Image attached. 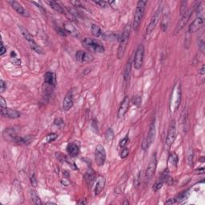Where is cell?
<instances>
[{
	"mask_svg": "<svg viewBox=\"0 0 205 205\" xmlns=\"http://www.w3.org/2000/svg\"><path fill=\"white\" fill-rule=\"evenodd\" d=\"M78 203H84V204H85V203H86V201H84V200H83V201L78 202Z\"/></svg>",
	"mask_w": 205,
	"mask_h": 205,
	"instance_id": "54",
	"label": "cell"
},
{
	"mask_svg": "<svg viewBox=\"0 0 205 205\" xmlns=\"http://www.w3.org/2000/svg\"><path fill=\"white\" fill-rule=\"evenodd\" d=\"M91 32L94 37H103L104 36V32L103 30L100 29V27L99 26H97L96 24H92L91 27Z\"/></svg>",
	"mask_w": 205,
	"mask_h": 205,
	"instance_id": "25",
	"label": "cell"
},
{
	"mask_svg": "<svg viewBox=\"0 0 205 205\" xmlns=\"http://www.w3.org/2000/svg\"><path fill=\"white\" fill-rule=\"evenodd\" d=\"M30 183H31V185L33 186L34 187H35L37 186V180H36L35 176L34 174L30 175Z\"/></svg>",
	"mask_w": 205,
	"mask_h": 205,
	"instance_id": "41",
	"label": "cell"
},
{
	"mask_svg": "<svg viewBox=\"0 0 205 205\" xmlns=\"http://www.w3.org/2000/svg\"><path fill=\"white\" fill-rule=\"evenodd\" d=\"M178 155L175 152H173L169 155V158H168V166L171 167L172 169H176L177 167H178Z\"/></svg>",
	"mask_w": 205,
	"mask_h": 205,
	"instance_id": "23",
	"label": "cell"
},
{
	"mask_svg": "<svg viewBox=\"0 0 205 205\" xmlns=\"http://www.w3.org/2000/svg\"><path fill=\"white\" fill-rule=\"evenodd\" d=\"M176 123H175V120H172L168 128V134H167L166 139H165V143H164V148L166 150L170 149L171 145L175 142V138H176Z\"/></svg>",
	"mask_w": 205,
	"mask_h": 205,
	"instance_id": "4",
	"label": "cell"
},
{
	"mask_svg": "<svg viewBox=\"0 0 205 205\" xmlns=\"http://www.w3.org/2000/svg\"><path fill=\"white\" fill-rule=\"evenodd\" d=\"M63 26H64V27H63V29H64L65 31H66L67 33H69V34L75 36H76L77 35H78V32H77L75 27H74L73 25H72L70 23H63Z\"/></svg>",
	"mask_w": 205,
	"mask_h": 205,
	"instance_id": "27",
	"label": "cell"
},
{
	"mask_svg": "<svg viewBox=\"0 0 205 205\" xmlns=\"http://www.w3.org/2000/svg\"><path fill=\"white\" fill-rule=\"evenodd\" d=\"M56 139H57V135H56V133L48 134L46 137V143H51V142H52V141H54Z\"/></svg>",
	"mask_w": 205,
	"mask_h": 205,
	"instance_id": "34",
	"label": "cell"
},
{
	"mask_svg": "<svg viewBox=\"0 0 205 205\" xmlns=\"http://www.w3.org/2000/svg\"><path fill=\"white\" fill-rule=\"evenodd\" d=\"M157 168V155L156 153H154L152 155L151 159H150L149 164L148 165L146 171H145V182H149L150 180H152V177L155 175V171H156Z\"/></svg>",
	"mask_w": 205,
	"mask_h": 205,
	"instance_id": "5",
	"label": "cell"
},
{
	"mask_svg": "<svg viewBox=\"0 0 205 205\" xmlns=\"http://www.w3.org/2000/svg\"><path fill=\"white\" fill-rule=\"evenodd\" d=\"M67 152L71 156H77L80 152V148L76 143H70L67 147Z\"/></svg>",
	"mask_w": 205,
	"mask_h": 205,
	"instance_id": "20",
	"label": "cell"
},
{
	"mask_svg": "<svg viewBox=\"0 0 205 205\" xmlns=\"http://www.w3.org/2000/svg\"><path fill=\"white\" fill-rule=\"evenodd\" d=\"M44 84L51 88H55L56 86V75L53 72H47L44 75Z\"/></svg>",
	"mask_w": 205,
	"mask_h": 205,
	"instance_id": "18",
	"label": "cell"
},
{
	"mask_svg": "<svg viewBox=\"0 0 205 205\" xmlns=\"http://www.w3.org/2000/svg\"><path fill=\"white\" fill-rule=\"evenodd\" d=\"M187 1H184V2L181 3V7H180V14H181V15H183V14L187 11Z\"/></svg>",
	"mask_w": 205,
	"mask_h": 205,
	"instance_id": "35",
	"label": "cell"
},
{
	"mask_svg": "<svg viewBox=\"0 0 205 205\" xmlns=\"http://www.w3.org/2000/svg\"><path fill=\"white\" fill-rule=\"evenodd\" d=\"M155 121H153L150 126L149 131H148V136L145 138L142 142V149L143 151H146L148 148H150V146L152 144V143L155 140Z\"/></svg>",
	"mask_w": 205,
	"mask_h": 205,
	"instance_id": "6",
	"label": "cell"
},
{
	"mask_svg": "<svg viewBox=\"0 0 205 205\" xmlns=\"http://www.w3.org/2000/svg\"><path fill=\"white\" fill-rule=\"evenodd\" d=\"M144 58V46L143 44H139L136 51L135 57H134L133 65L136 70H139L142 67Z\"/></svg>",
	"mask_w": 205,
	"mask_h": 205,
	"instance_id": "7",
	"label": "cell"
},
{
	"mask_svg": "<svg viewBox=\"0 0 205 205\" xmlns=\"http://www.w3.org/2000/svg\"><path fill=\"white\" fill-rule=\"evenodd\" d=\"M47 3L50 5V7H51L52 9H54L56 11H57L58 13H60V14H64L65 11L64 9L62 8V7H61V5L59 3H58L56 1H48Z\"/></svg>",
	"mask_w": 205,
	"mask_h": 205,
	"instance_id": "28",
	"label": "cell"
},
{
	"mask_svg": "<svg viewBox=\"0 0 205 205\" xmlns=\"http://www.w3.org/2000/svg\"><path fill=\"white\" fill-rule=\"evenodd\" d=\"M0 107H4V108H5V107H7L6 100H4V98L3 96H0Z\"/></svg>",
	"mask_w": 205,
	"mask_h": 205,
	"instance_id": "45",
	"label": "cell"
},
{
	"mask_svg": "<svg viewBox=\"0 0 205 205\" xmlns=\"http://www.w3.org/2000/svg\"><path fill=\"white\" fill-rule=\"evenodd\" d=\"M203 159H204V157H201V158H200V162H204V160H203Z\"/></svg>",
	"mask_w": 205,
	"mask_h": 205,
	"instance_id": "52",
	"label": "cell"
},
{
	"mask_svg": "<svg viewBox=\"0 0 205 205\" xmlns=\"http://www.w3.org/2000/svg\"><path fill=\"white\" fill-rule=\"evenodd\" d=\"M6 89H7V84L5 83V81L1 79L0 80V91H1V93H3Z\"/></svg>",
	"mask_w": 205,
	"mask_h": 205,
	"instance_id": "40",
	"label": "cell"
},
{
	"mask_svg": "<svg viewBox=\"0 0 205 205\" xmlns=\"http://www.w3.org/2000/svg\"><path fill=\"white\" fill-rule=\"evenodd\" d=\"M32 3H33V4H35V5L36 7H38V8H39V10H40V11H41L42 12H43V13H44V12H45V10H44V8H43V6H42V5H40V3H37V2H32Z\"/></svg>",
	"mask_w": 205,
	"mask_h": 205,
	"instance_id": "47",
	"label": "cell"
},
{
	"mask_svg": "<svg viewBox=\"0 0 205 205\" xmlns=\"http://www.w3.org/2000/svg\"><path fill=\"white\" fill-rule=\"evenodd\" d=\"M139 183H140V172L138 173L136 177L135 178V181H134V185H135V187H139Z\"/></svg>",
	"mask_w": 205,
	"mask_h": 205,
	"instance_id": "38",
	"label": "cell"
},
{
	"mask_svg": "<svg viewBox=\"0 0 205 205\" xmlns=\"http://www.w3.org/2000/svg\"><path fill=\"white\" fill-rule=\"evenodd\" d=\"M129 105H130V99L127 95L123 98L122 100L121 104H120L119 110H118V118H123L125 116V114L127 112L129 108Z\"/></svg>",
	"mask_w": 205,
	"mask_h": 205,
	"instance_id": "11",
	"label": "cell"
},
{
	"mask_svg": "<svg viewBox=\"0 0 205 205\" xmlns=\"http://www.w3.org/2000/svg\"><path fill=\"white\" fill-rule=\"evenodd\" d=\"M8 3H9L10 5L11 6V7H12L13 9L16 11L18 14H21V15H23V16L24 17L30 16L28 11H27V10L24 9L23 6H22L19 3L16 2V1H8Z\"/></svg>",
	"mask_w": 205,
	"mask_h": 205,
	"instance_id": "15",
	"label": "cell"
},
{
	"mask_svg": "<svg viewBox=\"0 0 205 205\" xmlns=\"http://www.w3.org/2000/svg\"><path fill=\"white\" fill-rule=\"evenodd\" d=\"M129 155V151L127 148H122V152L120 153V157H121L122 159H125V158H127Z\"/></svg>",
	"mask_w": 205,
	"mask_h": 205,
	"instance_id": "36",
	"label": "cell"
},
{
	"mask_svg": "<svg viewBox=\"0 0 205 205\" xmlns=\"http://www.w3.org/2000/svg\"><path fill=\"white\" fill-rule=\"evenodd\" d=\"M54 123H55V125H56V126H61V125L63 124V120H62L61 118H57V119L55 120Z\"/></svg>",
	"mask_w": 205,
	"mask_h": 205,
	"instance_id": "44",
	"label": "cell"
},
{
	"mask_svg": "<svg viewBox=\"0 0 205 205\" xmlns=\"http://www.w3.org/2000/svg\"><path fill=\"white\" fill-rule=\"evenodd\" d=\"M141 102H142V99H141V97L139 96V95H136V96L134 98L133 103L134 104L137 106V107H139V106L141 105Z\"/></svg>",
	"mask_w": 205,
	"mask_h": 205,
	"instance_id": "37",
	"label": "cell"
},
{
	"mask_svg": "<svg viewBox=\"0 0 205 205\" xmlns=\"http://www.w3.org/2000/svg\"><path fill=\"white\" fill-rule=\"evenodd\" d=\"M163 12V7H159L158 9L155 11V12L154 13V14L152 15V19L150 20V23H148V27H147V34H151V33L155 30V27H156L157 23H159V19H160V14Z\"/></svg>",
	"mask_w": 205,
	"mask_h": 205,
	"instance_id": "8",
	"label": "cell"
},
{
	"mask_svg": "<svg viewBox=\"0 0 205 205\" xmlns=\"http://www.w3.org/2000/svg\"><path fill=\"white\" fill-rule=\"evenodd\" d=\"M133 64L132 62V59H129L127 62V65L125 67L124 70V73H123V78H124V82L127 84V83L129 82V79H130L131 73H132V66Z\"/></svg>",
	"mask_w": 205,
	"mask_h": 205,
	"instance_id": "22",
	"label": "cell"
},
{
	"mask_svg": "<svg viewBox=\"0 0 205 205\" xmlns=\"http://www.w3.org/2000/svg\"><path fill=\"white\" fill-rule=\"evenodd\" d=\"M196 172H199L197 173V174H203V173H204V168H200V169H197L196 171Z\"/></svg>",
	"mask_w": 205,
	"mask_h": 205,
	"instance_id": "51",
	"label": "cell"
},
{
	"mask_svg": "<svg viewBox=\"0 0 205 205\" xmlns=\"http://www.w3.org/2000/svg\"><path fill=\"white\" fill-rule=\"evenodd\" d=\"M82 44L90 51L95 53H104L105 51V48L101 43L91 38H85L83 39Z\"/></svg>",
	"mask_w": 205,
	"mask_h": 205,
	"instance_id": "3",
	"label": "cell"
},
{
	"mask_svg": "<svg viewBox=\"0 0 205 205\" xmlns=\"http://www.w3.org/2000/svg\"><path fill=\"white\" fill-rule=\"evenodd\" d=\"M128 142H129V136H128V134H127V136H125L123 139L120 140V143H119V146H120V148H126V146H127V144L128 143Z\"/></svg>",
	"mask_w": 205,
	"mask_h": 205,
	"instance_id": "33",
	"label": "cell"
},
{
	"mask_svg": "<svg viewBox=\"0 0 205 205\" xmlns=\"http://www.w3.org/2000/svg\"><path fill=\"white\" fill-rule=\"evenodd\" d=\"M106 184V180L104 176L99 175L96 178V184H95V187H94V195L100 194L103 190L104 189Z\"/></svg>",
	"mask_w": 205,
	"mask_h": 205,
	"instance_id": "19",
	"label": "cell"
},
{
	"mask_svg": "<svg viewBox=\"0 0 205 205\" xmlns=\"http://www.w3.org/2000/svg\"><path fill=\"white\" fill-rule=\"evenodd\" d=\"M204 42H203V40H200V42L199 43V48H200V50L201 51V52H203V53L204 52Z\"/></svg>",
	"mask_w": 205,
	"mask_h": 205,
	"instance_id": "46",
	"label": "cell"
},
{
	"mask_svg": "<svg viewBox=\"0 0 205 205\" xmlns=\"http://www.w3.org/2000/svg\"><path fill=\"white\" fill-rule=\"evenodd\" d=\"M170 19H171V14H170L169 7H166L165 11H163V17L161 19V27L164 31L168 30L170 24Z\"/></svg>",
	"mask_w": 205,
	"mask_h": 205,
	"instance_id": "14",
	"label": "cell"
},
{
	"mask_svg": "<svg viewBox=\"0 0 205 205\" xmlns=\"http://www.w3.org/2000/svg\"><path fill=\"white\" fill-rule=\"evenodd\" d=\"M94 3L98 5H100L101 7H106L107 6V3H108L106 2V1H104V0H100V1H94Z\"/></svg>",
	"mask_w": 205,
	"mask_h": 205,
	"instance_id": "42",
	"label": "cell"
},
{
	"mask_svg": "<svg viewBox=\"0 0 205 205\" xmlns=\"http://www.w3.org/2000/svg\"><path fill=\"white\" fill-rule=\"evenodd\" d=\"M61 184H63L64 186H68L69 185L70 182L69 181H67V179H63L62 180H61Z\"/></svg>",
	"mask_w": 205,
	"mask_h": 205,
	"instance_id": "49",
	"label": "cell"
},
{
	"mask_svg": "<svg viewBox=\"0 0 205 205\" xmlns=\"http://www.w3.org/2000/svg\"><path fill=\"white\" fill-rule=\"evenodd\" d=\"M176 203L175 202V199H169V200H168V201H166V204H173V203Z\"/></svg>",
	"mask_w": 205,
	"mask_h": 205,
	"instance_id": "50",
	"label": "cell"
},
{
	"mask_svg": "<svg viewBox=\"0 0 205 205\" xmlns=\"http://www.w3.org/2000/svg\"><path fill=\"white\" fill-rule=\"evenodd\" d=\"M203 24V17H197L194 19V21L190 24L188 27V31L191 33L196 32L197 30H200Z\"/></svg>",
	"mask_w": 205,
	"mask_h": 205,
	"instance_id": "16",
	"label": "cell"
},
{
	"mask_svg": "<svg viewBox=\"0 0 205 205\" xmlns=\"http://www.w3.org/2000/svg\"><path fill=\"white\" fill-rule=\"evenodd\" d=\"M188 196H189L188 191L180 193V195H178V196H177L176 198L175 199V202H176V203H181V202H183L184 200H187V197H188Z\"/></svg>",
	"mask_w": 205,
	"mask_h": 205,
	"instance_id": "31",
	"label": "cell"
},
{
	"mask_svg": "<svg viewBox=\"0 0 205 205\" xmlns=\"http://www.w3.org/2000/svg\"><path fill=\"white\" fill-rule=\"evenodd\" d=\"M130 31H131V24L128 23L127 25L125 26L123 31L122 32L121 36H120V41L119 47H118L117 51V57L119 59H123V56H124L125 51L127 48V43H128L129 36H130Z\"/></svg>",
	"mask_w": 205,
	"mask_h": 205,
	"instance_id": "1",
	"label": "cell"
},
{
	"mask_svg": "<svg viewBox=\"0 0 205 205\" xmlns=\"http://www.w3.org/2000/svg\"><path fill=\"white\" fill-rule=\"evenodd\" d=\"M84 179H85L87 184L91 187L94 180H95V172L92 168H88V171H86L85 175H84Z\"/></svg>",
	"mask_w": 205,
	"mask_h": 205,
	"instance_id": "21",
	"label": "cell"
},
{
	"mask_svg": "<svg viewBox=\"0 0 205 205\" xmlns=\"http://www.w3.org/2000/svg\"><path fill=\"white\" fill-rule=\"evenodd\" d=\"M205 73V67L204 65H203V66L201 67V68H200V70H199V74L201 75H203Z\"/></svg>",
	"mask_w": 205,
	"mask_h": 205,
	"instance_id": "48",
	"label": "cell"
},
{
	"mask_svg": "<svg viewBox=\"0 0 205 205\" xmlns=\"http://www.w3.org/2000/svg\"><path fill=\"white\" fill-rule=\"evenodd\" d=\"M30 197H31V200H32V202L35 203V204H42V201L39 198V195L37 194L34 189H30Z\"/></svg>",
	"mask_w": 205,
	"mask_h": 205,
	"instance_id": "30",
	"label": "cell"
},
{
	"mask_svg": "<svg viewBox=\"0 0 205 205\" xmlns=\"http://www.w3.org/2000/svg\"><path fill=\"white\" fill-rule=\"evenodd\" d=\"M29 43V46H30V49H32L34 51H35L36 53L38 54H40V55H43L44 54V51H43V48H42L41 46H39V45L37 44V43H35V41H32V42H30Z\"/></svg>",
	"mask_w": 205,
	"mask_h": 205,
	"instance_id": "29",
	"label": "cell"
},
{
	"mask_svg": "<svg viewBox=\"0 0 205 205\" xmlns=\"http://www.w3.org/2000/svg\"><path fill=\"white\" fill-rule=\"evenodd\" d=\"M75 59L80 62H89L94 59V56L84 51H78L75 53Z\"/></svg>",
	"mask_w": 205,
	"mask_h": 205,
	"instance_id": "12",
	"label": "cell"
},
{
	"mask_svg": "<svg viewBox=\"0 0 205 205\" xmlns=\"http://www.w3.org/2000/svg\"><path fill=\"white\" fill-rule=\"evenodd\" d=\"M73 94H72V93L71 91H69L67 94L66 96H65L63 102H62V110L66 111H69L70 109L72 107V106H73Z\"/></svg>",
	"mask_w": 205,
	"mask_h": 205,
	"instance_id": "17",
	"label": "cell"
},
{
	"mask_svg": "<svg viewBox=\"0 0 205 205\" xmlns=\"http://www.w3.org/2000/svg\"><path fill=\"white\" fill-rule=\"evenodd\" d=\"M192 9L187 10L185 13H184L183 15H181V18H180V21L177 23L176 28H175V32L178 33L180 32V30H182L185 25L187 24V23L188 22V20L190 19L192 16Z\"/></svg>",
	"mask_w": 205,
	"mask_h": 205,
	"instance_id": "10",
	"label": "cell"
},
{
	"mask_svg": "<svg viewBox=\"0 0 205 205\" xmlns=\"http://www.w3.org/2000/svg\"><path fill=\"white\" fill-rule=\"evenodd\" d=\"M147 7V2L146 1H139L136 6V9L135 11V14H134V19H133V29L135 31H137L139 29V25H140L141 22L143 20V16H144L145 11H146Z\"/></svg>",
	"mask_w": 205,
	"mask_h": 205,
	"instance_id": "2",
	"label": "cell"
},
{
	"mask_svg": "<svg viewBox=\"0 0 205 205\" xmlns=\"http://www.w3.org/2000/svg\"><path fill=\"white\" fill-rule=\"evenodd\" d=\"M95 163L99 167L103 166L106 161V151L104 147L102 144H98L95 148L94 152Z\"/></svg>",
	"mask_w": 205,
	"mask_h": 205,
	"instance_id": "9",
	"label": "cell"
},
{
	"mask_svg": "<svg viewBox=\"0 0 205 205\" xmlns=\"http://www.w3.org/2000/svg\"><path fill=\"white\" fill-rule=\"evenodd\" d=\"M114 137H115L114 132H113L112 129L110 127V128L107 129V132H106V133H105L106 139H107L108 142H111V141L113 140V139H114Z\"/></svg>",
	"mask_w": 205,
	"mask_h": 205,
	"instance_id": "32",
	"label": "cell"
},
{
	"mask_svg": "<svg viewBox=\"0 0 205 205\" xmlns=\"http://www.w3.org/2000/svg\"><path fill=\"white\" fill-rule=\"evenodd\" d=\"M19 28L20 31H21V34L23 35V37L25 38L26 40H27L28 43L34 41V38H33V36L30 34V32H29L28 30H27L25 27L19 25Z\"/></svg>",
	"mask_w": 205,
	"mask_h": 205,
	"instance_id": "24",
	"label": "cell"
},
{
	"mask_svg": "<svg viewBox=\"0 0 205 205\" xmlns=\"http://www.w3.org/2000/svg\"><path fill=\"white\" fill-rule=\"evenodd\" d=\"M7 52V47L3 45V41H1V50H0V56H3L4 54Z\"/></svg>",
	"mask_w": 205,
	"mask_h": 205,
	"instance_id": "43",
	"label": "cell"
},
{
	"mask_svg": "<svg viewBox=\"0 0 205 205\" xmlns=\"http://www.w3.org/2000/svg\"><path fill=\"white\" fill-rule=\"evenodd\" d=\"M123 203V204H129V202L128 201H124Z\"/></svg>",
	"mask_w": 205,
	"mask_h": 205,
	"instance_id": "53",
	"label": "cell"
},
{
	"mask_svg": "<svg viewBox=\"0 0 205 205\" xmlns=\"http://www.w3.org/2000/svg\"><path fill=\"white\" fill-rule=\"evenodd\" d=\"M1 115L3 117L9 119H17L20 117V112L15 109L8 108V107H1Z\"/></svg>",
	"mask_w": 205,
	"mask_h": 205,
	"instance_id": "13",
	"label": "cell"
},
{
	"mask_svg": "<svg viewBox=\"0 0 205 205\" xmlns=\"http://www.w3.org/2000/svg\"><path fill=\"white\" fill-rule=\"evenodd\" d=\"M11 61L13 64H14V65H17V66H20V65H21V60H20L19 59H18V58H17V56L16 57L11 58Z\"/></svg>",
	"mask_w": 205,
	"mask_h": 205,
	"instance_id": "39",
	"label": "cell"
},
{
	"mask_svg": "<svg viewBox=\"0 0 205 205\" xmlns=\"http://www.w3.org/2000/svg\"><path fill=\"white\" fill-rule=\"evenodd\" d=\"M164 182H165V180H164V178L162 176V175H160L159 178L158 179V180H157L153 184L152 190H153L154 192H158L159 190H160V189L162 188L163 185H164Z\"/></svg>",
	"mask_w": 205,
	"mask_h": 205,
	"instance_id": "26",
	"label": "cell"
}]
</instances>
